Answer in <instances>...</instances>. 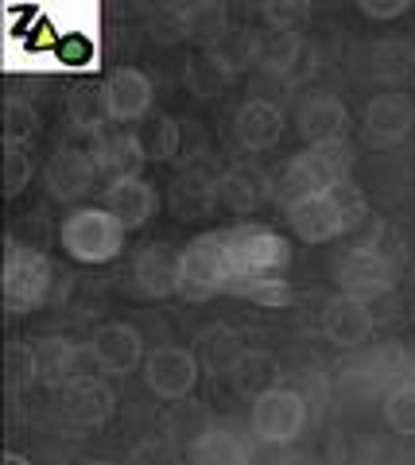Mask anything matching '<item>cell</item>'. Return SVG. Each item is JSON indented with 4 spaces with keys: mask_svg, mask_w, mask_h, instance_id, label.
Wrapping results in <instances>:
<instances>
[{
    "mask_svg": "<svg viewBox=\"0 0 415 465\" xmlns=\"http://www.w3.org/2000/svg\"><path fill=\"white\" fill-rule=\"evenodd\" d=\"M54 287V268L51 260L27 249L20 241H8L5 252V307L12 314H32L47 302Z\"/></svg>",
    "mask_w": 415,
    "mask_h": 465,
    "instance_id": "obj_6",
    "label": "cell"
},
{
    "mask_svg": "<svg viewBox=\"0 0 415 465\" xmlns=\"http://www.w3.org/2000/svg\"><path fill=\"white\" fill-rule=\"evenodd\" d=\"M144 384L152 396L160 400H187L198 388V376H203V365H198L194 349L187 345H155L144 357Z\"/></svg>",
    "mask_w": 415,
    "mask_h": 465,
    "instance_id": "obj_8",
    "label": "cell"
},
{
    "mask_svg": "<svg viewBox=\"0 0 415 465\" xmlns=\"http://www.w3.org/2000/svg\"><path fill=\"white\" fill-rule=\"evenodd\" d=\"M334 275H338L341 295H353V299H365V302L389 295V291L396 287V264H392V256L373 252V249H361V244H353V249L338 260Z\"/></svg>",
    "mask_w": 415,
    "mask_h": 465,
    "instance_id": "obj_9",
    "label": "cell"
},
{
    "mask_svg": "<svg viewBox=\"0 0 415 465\" xmlns=\"http://www.w3.org/2000/svg\"><path fill=\"white\" fill-rule=\"evenodd\" d=\"M8 388L12 391H24L39 384V353H35V341H12L8 345Z\"/></svg>",
    "mask_w": 415,
    "mask_h": 465,
    "instance_id": "obj_33",
    "label": "cell"
},
{
    "mask_svg": "<svg viewBox=\"0 0 415 465\" xmlns=\"http://www.w3.org/2000/svg\"><path fill=\"white\" fill-rule=\"evenodd\" d=\"M307 427V400L295 388H272L252 400V434L264 446H291Z\"/></svg>",
    "mask_w": 415,
    "mask_h": 465,
    "instance_id": "obj_7",
    "label": "cell"
},
{
    "mask_svg": "<svg viewBox=\"0 0 415 465\" xmlns=\"http://www.w3.org/2000/svg\"><path fill=\"white\" fill-rule=\"evenodd\" d=\"M373 74L384 85L415 82V43L411 39H380L373 47Z\"/></svg>",
    "mask_w": 415,
    "mask_h": 465,
    "instance_id": "obj_30",
    "label": "cell"
},
{
    "mask_svg": "<svg viewBox=\"0 0 415 465\" xmlns=\"http://www.w3.org/2000/svg\"><path fill=\"white\" fill-rule=\"evenodd\" d=\"M85 349H90V361L105 376H128V372L144 369V357H148L140 330L128 326V322H105V326H97Z\"/></svg>",
    "mask_w": 415,
    "mask_h": 465,
    "instance_id": "obj_11",
    "label": "cell"
},
{
    "mask_svg": "<svg viewBox=\"0 0 415 465\" xmlns=\"http://www.w3.org/2000/svg\"><path fill=\"white\" fill-rule=\"evenodd\" d=\"M384 419L396 434H408L415 439V381L396 384L389 396H384Z\"/></svg>",
    "mask_w": 415,
    "mask_h": 465,
    "instance_id": "obj_32",
    "label": "cell"
},
{
    "mask_svg": "<svg viewBox=\"0 0 415 465\" xmlns=\"http://www.w3.org/2000/svg\"><path fill=\"white\" fill-rule=\"evenodd\" d=\"M102 179L97 174V163L90 152L82 148H59L51 155L47 171H43V183H47V194L59 202H78L94 191V183Z\"/></svg>",
    "mask_w": 415,
    "mask_h": 465,
    "instance_id": "obj_18",
    "label": "cell"
},
{
    "mask_svg": "<svg viewBox=\"0 0 415 465\" xmlns=\"http://www.w3.org/2000/svg\"><path fill=\"white\" fill-rule=\"evenodd\" d=\"M128 280L140 299H167L179 295V252H171L167 244H144L133 256Z\"/></svg>",
    "mask_w": 415,
    "mask_h": 465,
    "instance_id": "obj_17",
    "label": "cell"
},
{
    "mask_svg": "<svg viewBox=\"0 0 415 465\" xmlns=\"http://www.w3.org/2000/svg\"><path fill=\"white\" fill-rule=\"evenodd\" d=\"M5 465H35V461H32V458H24V454H8Z\"/></svg>",
    "mask_w": 415,
    "mask_h": 465,
    "instance_id": "obj_41",
    "label": "cell"
},
{
    "mask_svg": "<svg viewBox=\"0 0 415 465\" xmlns=\"http://www.w3.org/2000/svg\"><path fill=\"white\" fill-rule=\"evenodd\" d=\"M229 241V272H233V295H245L249 287L288 280L291 272V244L268 225H233L225 229Z\"/></svg>",
    "mask_w": 415,
    "mask_h": 465,
    "instance_id": "obj_2",
    "label": "cell"
},
{
    "mask_svg": "<svg viewBox=\"0 0 415 465\" xmlns=\"http://www.w3.org/2000/svg\"><path fill=\"white\" fill-rule=\"evenodd\" d=\"M82 465H117V461H105V458H90V461H82Z\"/></svg>",
    "mask_w": 415,
    "mask_h": 465,
    "instance_id": "obj_42",
    "label": "cell"
},
{
    "mask_svg": "<svg viewBox=\"0 0 415 465\" xmlns=\"http://www.w3.org/2000/svg\"><path fill=\"white\" fill-rule=\"evenodd\" d=\"M241 299L256 302V307H268V311H283L295 302V291H291V280H276V283H261V287H249Z\"/></svg>",
    "mask_w": 415,
    "mask_h": 465,
    "instance_id": "obj_37",
    "label": "cell"
},
{
    "mask_svg": "<svg viewBox=\"0 0 415 465\" xmlns=\"http://www.w3.org/2000/svg\"><path fill=\"white\" fill-rule=\"evenodd\" d=\"M128 229L105 206H78L63 217L59 244L78 264H113L124 252Z\"/></svg>",
    "mask_w": 415,
    "mask_h": 465,
    "instance_id": "obj_4",
    "label": "cell"
},
{
    "mask_svg": "<svg viewBox=\"0 0 415 465\" xmlns=\"http://www.w3.org/2000/svg\"><path fill=\"white\" fill-rule=\"evenodd\" d=\"M222 291H233V272H229V241L225 229H210L179 252V295L191 302H206Z\"/></svg>",
    "mask_w": 415,
    "mask_h": 465,
    "instance_id": "obj_5",
    "label": "cell"
},
{
    "mask_svg": "<svg viewBox=\"0 0 415 465\" xmlns=\"http://www.w3.org/2000/svg\"><path fill=\"white\" fill-rule=\"evenodd\" d=\"M295 128L307 143H334L350 136V109L334 94H307L295 109Z\"/></svg>",
    "mask_w": 415,
    "mask_h": 465,
    "instance_id": "obj_13",
    "label": "cell"
},
{
    "mask_svg": "<svg viewBox=\"0 0 415 465\" xmlns=\"http://www.w3.org/2000/svg\"><path fill=\"white\" fill-rule=\"evenodd\" d=\"M322 333L338 349H357L361 341L373 338V311H369L365 299H353V295H341L338 291L322 311Z\"/></svg>",
    "mask_w": 415,
    "mask_h": 465,
    "instance_id": "obj_21",
    "label": "cell"
},
{
    "mask_svg": "<svg viewBox=\"0 0 415 465\" xmlns=\"http://www.w3.org/2000/svg\"><path fill=\"white\" fill-rule=\"evenodd\" d=\"M113 411H117V396L102 376H78L74 384L63 388V415L82 430L105 427Z\"/></svg>",
    "mask_w": 415,
    "mask_h": 465,
    "instance_id": "obj_16",
    "label": "cell"
},
{
    "mask_svg": "<svg viewBox=\"0 0 415 465\" xmlns=\"http://www.w3.org/2000/svg\"><path fill=\"white\" fill-rule=\"evenodd\" d=\"M191 465H252V450L229 427H203L191 439Z\"/></svg>",
    "mask_w": 415,
    "mask_h": 465,
    "instance_id": "obj_24",
    "label": "cell"
},
{
    "mask_svg": "<svg viewBox=\"0 0 415 465\" xmlns=\"http://www.w3.org/2000/svg\"><path fill=\"white\" fill-rule=\"evenodd\" d=\"M415 128V101L408 94H377L365 101L361 113V136L369 148H396Z\"/></svg>",
    "mask_w": 415,
    "mask_h": 465,
    "instance_id": "obj_10",
    "label": "cell"
},
{
    "mask_svg": "<svg viewBox=\"0 0 415 465\" xmlns=\"http://www.w3.org/2000/svg\"><path fill=\"white\" fill-rule=\"evenodd\" d=\"M102 101H105V116L117 124H133V121H144L152 113V101H155V85L144 70L136 66H117L113 74L102 82Z\"/></svg>",
    "mask_w": 415,
    "mask_h": 465,
    "instance_id": "obj_12",
    "label": "cell"
},
{
    "mask_svg": "<svg viewBox=\"0 0 415 465\" xmlns=\"http://www.w3.org/2000/svg\"><path fill=\"white\" fill-rule=\"evenodd\" d=\"M241 353H245V341H241V333L225 322L198 330V338H194V357H198V365H203V372L229 376V369L237 365Z\"/></svg>",
    "mask_w": 415,
    "mask_h": 465,
    "instance_id": "obj_23",
    "label": "cell"
},
{
    "mask_svg": "<svg viewBox=\"0 0 415 465\" xmlns=\"http://www.w3.org/2000/svg\"><path fill=\"white\" fill-rule=\"evenodd\" d=\"M283 124H288V116H283V109L276 101L252 97L233 116V136L245 152H272L283 136Z\"/></svg>",
    "mask_w": 415,
    "mask_h": 465,
    "instance_id": "obj_20",
    "label": "cell"
},
{
    "mask_svg": "<svg viewBox=\"0 0 415 465\" xmlns=\"http://www.w3.org/2000/svg\"><path fill=\"white\" fill-rule=\"evenodd\" d=\"M32 174H35L32 143H27V140H8V136H5V194H8V198L24 194V186H32Z\"/></svg>",
    "mask_w": 415,
    "mask_h": 465,
    "instance_id": "obj_31",
    "label": "cell"
},
{
    "mask_svg": "<svg viewBox=\"0 0 415 465\" xmlns=\"http://www.w3.org/2000/svg\"><path fill=\"white\" fill-rule=\"evenodd\" d=\"M32 133H35V113L20 105V101H8V140H27L32 143Z\"/></svg>",
    "mask_w": 415,
    "mask_h": 465,
    "instance_id": "obj_39",
    "label": "cell"
},
{
    "mask_svg": "<svg viewBox=\"0 0 415 465\" xmlns=\"http://www.w3.org/2000/svg\"><path fill=\"white\" fill-rule=\"evenodd\" d=\"M225 27H229V8L222 0H203V5L175 12V32H183L187 39H198V43H218L225 35Z\"/></svg>",
    "mask_w": 415,
    "mask_h": 465,
    "instance_id": "obj_29",
    "label": "cell"
},
{
    "mask_svg": "<svg viewBox=\"0 0 415 465\" xmlns=\"http://www.w3.org/2000/svg\"><path fill=\"white\" fill-rule=\"evenodd\" d=\"M261 16L268 20L272 32H295V24L303 16H311V8L307 5H264Z\"/></svg>",
    "mask_w": 415,
    "mask_h": 465,
    "instance_id": "obj_38",
    "label": "cell"
},
{
    "mask_svg": "<svg viewBox=\"0 0 415 465\" xmlns=\"http://www.w3.org/2000/svg\"><path fill=\"white\" fill-rule=\"evenodd\" d=\"M70 121H74L82 133H97L102 128V121H109L105 116V101H102V90H78L74 97H70Z\"/></svg>",
    "mask_w": 415,
    "mask_h": 465,
    "instance_id": "obj_34",
    "label": "cell"
},
{
    "mask_svg": "<svg viewBox=\"0 0 415 465\" xmlns=\"http://www.w3.org/2000/svg\"><path fill=\"white\" fill-rule=\"evenodd\" d=\"M183 82H187L191 94L203 97V101L222 97L229 85H233V63L222 54H194L187 63V70H183Z\"/></svg>",
    "mask_w": 415,
    "mask_h": 465,
    "instance_id": "obj_28",
    "label": "cell"
},
{
    "mask_svg": "<svg viewBox=\"0 0 415 465\" xmlns=\"http://www.w3.org/2000/svg\"><path fill=\"white\" fill-rule=\"evenodd\" d=\"M124 465H183V454L167 439H144L128 450Z\"/></svg>",
    "mask_w": 415,
    "mask_h": 465,
    "instance_id": "obj_36",
    "label": "cell"
},
{
    "mask_svg": "<svg viewBox=\"0 0 415 465\" xmlns=\"http://www.w3.org/2000/svg\"><path fill=\"white\" fill-rule=\"evenodd\" d=\"M299 54H303V35L299 32H272V27H264V32L252 39L256 66L272 78H288L299 66Z\"/></svg>",
    "mask_w": 415,
    "mask_h": 465,
    "instance_id": "obj_27",
    "label": "cell"
},
{
    "mask_svg": "<svg viewBox=\"0 0 415 465\" xmlns=\"http://www.w3.org/2000/svg\"><path fill=\"white\" fill-rule=\"evenodd\" d=\"M218 194L222 206H229L233 213H256L280 194V186L261 163H233L229 171H222Z\"/></svg>",
    "mask_w": 415,
    "mask_h": 465,
    "instance_id": "obj_14",
    "label": "cell"
},
{
    "mask_svg": "<svg viewBox=\"0 0 415 465\" xmlns=\"http://www.w3.org/2000/svg\"><path fill=\"white\" fill-rule=\"evenodd\" d=\"M97 206H105L117 222L133 232V229H144L155 210H160V191L140 174V179H121V183H105L102 191V202Z\"/></svg>",
    "mask_w": 415,
    "mask_h": 465,
    "instance_id": "obj_19",
    "label": "cell"
},
{
    "mask_svg": "<svg viewBox=\"0 0 415 465\" xmlns=\"http://www.w3.org/2000/svg\"><path fill=\"white\" fill-rule=\"evenodd\" d=\"M90 155H94L97 174H102L105 183L140 179V171H144V163H148L144 136L133 133V128H121V133H102Z\"/></svg>",
    "mask_w": 415,
    "mask_h": 465,
    "instance_id": "obj_15",
    "label": "cell"
},
{
    "mask_svg": "<svg viewBox=\"0 0 415 465\" xmlns=\"http://www.w3.org/2000/svg\"><path fill=\"white\" fill-rule=\"evenodd\" d=\"M229 381H233V388L241 391V396L249 400H261L264 391L280 388V361L276 353H268V349H245V353L237 357V365L229 369Z\"/></svg>",
    "mask_w": 415,
    "mask_h": 465,
    "instance_id": "obj_26",
    "label": "cell"
},
{
    "mask_svg": "<svg viewBox=\"0 0 415 465\" xmlns=\"http://www.w3.org/2000/svg\"><path fill=\"white\" fill-rule=\"evenodd\" d=\"M35 353H39V384H47L54 391H63L78 376H85L82 361H90V349H82L70 338H39Z\"/></svg>",
    "mask_w": 415,
    "mask_h": 465,
    "instance_id": "obj_22",
    "label": "cell"
},
{
    "mask_svg": "<svg viewBox=\"0 0 415 465\" xmlns=\"http://www.w3.org/2000/svg\"><path fill=\"white\" fill-rule=\"evenodd\" d=\"M222 202L218 194V174H210L203 167H187L171 186V206L179 217H203Z\"/></svg>",
    "mask_w": 415,
    "mask_h": 465,
    "instance_id": "obj_25",
    "label": "cell"
},
{
    "mask_svg": "<svg viewBox=\"0 0 415 465\" xmlns=\"http://www.w3.org/2000/svg\"><path fill=\"white\" fill-rule=\"evenodd\" d=\"M357 167V152L350 148V140H334V143H307L280 179V202H299L311 194H326L350 183V174Z\"/></svg>",
    "mask_w": 415,
    "mask_h": 465,
    "instance_id": "obj_3",
    "label": "cell"
},
{
    "mask_svg": "<svg viewBox=\"0 0 415 465\" xmlns=\"http://www.w3.org/2000/svg\"><path fill=\"white\" fill-rule=\"evenodd\" d=\"M365 20H377V24H389V20H400L408 12V0H392V5H377V0H361L357 5Z\"/></svg>",
    "mask_w": 415,
    "mask_h": 465,
    "instance_id": "obj_40",
    "label": "cell"
},
{
    "mask_svg": "<svg viewBox=\"0 0 415 465\" xmlns=\"http://www.w3.org/2000/svg\"><path fill=\"white\" fill-rule=\"evenodd\" d=\"M179 143H183V128L175 116H160L152 128V140H144L148 148V159H160V163H167V159L179 155Z\"/></svg>",
    "mask_w": 415,
    "mask_h": 465,
    "instance_id": "obj_35",
    "label": "cell"
},
{
    "mask_svg": "<svg viewBox=\"0 0 415 465\" xmlns=\"http://www.w3.org/2000/svg\"><path fill=\"white\" fill-rule=\"evenodd\" d=\"M283 213H288V225H291V232L299 241L331 244V241L346 237V232L361 229L369 222V202L353 183H346V186H338V191L288 202Z\"/></svg>",
    "mask_w": 415,
    "mask_h": 465,
    "instance_id": "obj_1",
    "label": "cell"
}]
</instances>
